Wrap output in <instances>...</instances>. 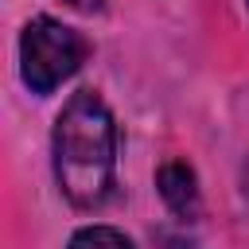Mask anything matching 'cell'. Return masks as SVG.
Segmentation results:
<instances>
[{
    "mask_svg": "<svg viewBox=\"0 0 249 249\" xmlns=\"http://www.w3.org/2000/svg\"><path fill=\"white\" fill-rule=\"evenodd\" d=\"M66 249H136V245H132V237H124L113 226H82Z\"/></svg>",
    "mask_w": 249,
    "mask_h": 249,
    "instance_id": "cell-4",
    "label": "cell"
},
{
    "mask_svg": "<svg viewBox=\"0 0 249 249\" xmlns=\"http://www.w3.org/2000/svg\"><path fill=\"white\" fill-rule=\"evenodd\" d=\"M58 4H66V8H74V12H101L105 0H58Z\"/></svg>",
    "mask_w": 249,
    "mask_h": 249,
    "instance_id": "cell-5",
    "label": "cell"
},
{
    "mask_svg": "<svg viewBox=\"0 0 249 249\" xmlns=\"http://www.w3.org/2000/svg\"><path fill=\"white\" fill-rule=\"evenodd\" d=\"M245 8H249V0H245Z\"/></svg>",
    "mask_w": 249,
    "mask_h": 249,
    "instance_id": "cell-6",
    "label": "cell"
},
{
    "mask_svg": "<svg viewBox=\"0 0 249 249\" xmlns=\"http://www.w3.org/2000/svg\"><path fill=\"white\" fill-rule=\"evenodd\" d=\"M156 187H160L163 202H167L179 218H195V214H198V179H195L191 163H183V160L163 163L160 175H156Z\"/></svg>",
    "mask_w": 249,
    "mask_h": 249,
    "instance_id": "cell-3",
    "label": "cell"
},
{
    "mask_svg": "<svg viewBox=\"0 0 249 249\" xmlns=\"http://www.w3.org/2000/svg\"><path fill=\"white\" fill-rule=\"evenodd\" d=\"M82 58H86V39L51 16L31 19L19 35V70L35 93L58 89L82 66Z\"/></svg>",
    "mask_w": 249,
    "mask_h": 249,
    "instance_id": "cell-2",
    "label": "cell"
},
{
    "mask_svg": "<svg viewBox=\"0 0 249 249\" xmlns=\"http://www.w3.org/2000/svg\"><path fill=\"white\" fill-rule=\"evenodd\" d=\"M54 179L78 210H97L113 195L117 124L93 89H78L54 121Z\"/></svg>",
    "mask_w": 249,
    "mask_h": 249,
    "instance_id": "cell-1",
    "label": "cell"
}]
</instances>
